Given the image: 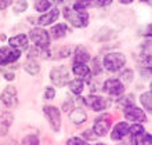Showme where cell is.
<instances>
[{"label":"cell","instance_id":"36","mask_svg":"<svg viewBox=\"0 0 152 145\" xmlns=\"http://www.w3.org/2000/svg\"><path fill=\"white\" fill-rule=\"evenodd\" d=\"M96 137H97V136L94 134V131H93V130H86V131H83V137H82V138L87 141V140H94Z\"/></svg>","mask_w":152,"mask_h":145},{"label":"cell","instance_id":"27","mask_svg":"<svg viewBox=\"0 0 152 145\" xmlns=\"http://www.w3.org/2000/svg\"><path fill=\"white\" fill-rule=\"evenodd\" d=\"M86 6V8L88 7H105L108 4L112 3V0H82Z\"/></svg>","mask_w":152,"mask_h":145},{"label":"cell","instance_id":"41","mask_svg":"<svg viewBox=\"0 0 152 145\" xmlns=\"http://www.w3.org/2000/svg\"><path fill=\"white\" fill-rule=\"evenodd\" d=\"M140 1H141V3H151L152 0H140Z\"/></svg>","mask_w":152,"mask_h":145},{"label":"cell","instance_id":"12","mask_svg":"<svg viewBox=\"0 0 152 145\" xmlns=\"http://www.w3.org/2000/svg\"><path fill=\"white\" fill-rule=\"evenodd\" d=\"M138 72L142 77L148 79L152 76V55L151 54H145L138 58Z\"/></svg>","mask_w":152,"mask_h":145},{"label":"cell","instance_id":"28","mask_svg":"<svg viewBox=\"0 0 152 145\" xmlns=\"http://www.w3.org/2000/svg\"><path fill=\"white\" fill-rule=\"evenodd\" d=\"M144 131H145V127L141 123H133L132 126H129V134L132 136V138L141 133H144Z\"/></svg>","mask_w":152,"mask_h":145},{"label":"cell","instance_id":"44","mask_svg":"<svg viewBox=\"0 0 152 145\" xmlns=\"http://www.w3.org/2000/svg\"><path fill=\"white\" fill-rule=\"evenodd\" d=\"M151 91H152V83H151Z\"/></svg>","mask_w":152,"mask_h":145},{"label":"cell","instance_id":"17","mask_svg":"<svg viewBox=\"0 0 152 145\" xmlns=\"http://www.w3.org/2000/svg\"><path fill=\"white\" fill-rule=\"evenodd\" d=\"M8 44L12 48H18V50H26L29 44V39L25 33H20V35H15L8 39Z\"/></svg>","mask_w":152,"mask_h":145},{"label":"cell","instance_id":"14","mask_svg":"<svg viewBox=\"0 0 152 145\" xmlns=\"http://www.w3.org/2000/svg\"><path fill=\"white\" fill-rule=\"evenodd\" d=\"M58 18H60V10L57 7H51L48 11H46L37 18V24L40 26H48V25L54 24Z\"/></svg>","mask_w":152,"mask_h":145},{"label":"cell","instance_id":"39","mask_svg":"<svg viewBox=\"0 0 152 145\" xmlns=\"http://www.w3.org/2000/svg\"><path fill=\"white\" fill-rule=\"evenodd\" d=\"M145 36L152 37V24H149L147 28H145Z\"/></svg>","mask_w":152,"mask_h":145},{"label":"cell","instance_id":"24","mask_svg":"<svg viewBox=\"0 0 152 145\" xmlns=\"http://www.w3.org/2000/svg\"><path fill=\"white\" fill-rule=\"evenodd\" d=\"M140 102L147 112H152V91H145L141 94Z\"/></svg>","mask_w":152,"mask_h":145},{"label":"cell","instance_id":"29","mask_svg":"<svg viewBox=\"0 0 152 145\" xmlns=\"http://www.w3.org/2000/svg\"><path fill=\"white\" fill-rule=\"evenodd\" d=\"M28 8V1L26 0H17L12 3V11L20 14V12H24L25 10Z\"/></svg>","mask_w":152,"mask_h":145},{"label":"cell","instance_id":"15","mask_svg":"<svg viewBox=\"0 0 152 145\" xmlns=\"http://www.w3.org/2000/svg\"><path fill=\"white\" fill-rule=\"evenodd\" d=\"M14 123V115L11 111L0 113V137H6L8 134V130Z\"/></svg>","mask_w":152,"mask_h":145},{"label":"cell","instance_id":"11","mask_svg":"<svg viewBox=\"0 0 152 145\" xmlns=\"http://www.w3.org/2000/svg\"><path fill=\"white\" fill-rule=\"evenodd\" d=\"M86 105L94 112H102L108 106V100L101 95H97V94H90L86 98Z\"/></svg>","mask_w":152,"mask_h":145},{"label":"cell","instance_id":"7","mask_svg":"<svg viewBox=\"0 0 152 145\" xmlns=\"http://www.w3.org/2000/svg\"><path fill=\"white\" fill-rule=\"evenodd\" d=\"M43 113H44V116H46V119H47L50 127L53 129V131L60 133L61 125H62L60 109L57 108V106H54V105H46V106H43Z\"/></svg>","mask_w":152,"mask_h":145},{"label":"cell","instance_id":"30","mask_svg":"<svg viewBox=\"0 0 152 145\" xmlns=\"http://www.w3.org/2000/svg\"><path fill=\"white\" fill-rule=\"evenodd\" d=\"M133 69L127 68V69H123V72L120 73V77H119V80L122 82V83H130V82L133 80Z\"/></svg>","mask_w":152,"mask_h":145},{"label":"cell","instance_id":"20","mask_svg":"<svg viewBox=\"0 0 152 145\" xmlns=\"http://www.w3.org/2000/svg\"><path fill=\"white\" fill-rule=\"evenodd\" d=\"M22 68H24L25 72L29 73L31 76H35V75H37V73L40 72V64H39V61L32 60V58H28V60L25 61L24 65H22Z\"/></svg>","mask_w":152,"mask_h":145},{"label":"cell","instance_id":"38","mask_svg":"<svg viewBox=\"0 0 152 145\" xmlns=\"http://www.w3.org/2000/svg\"><path fill=\"white\" fill-rule=\"evenodd\" d=\"M3 76H4V79H6L7 82H11V80H14V77H15V75H14L12 72H6V73L3 75Z\"/></svg>","mask_w":152,"mask_h":145},{"label":"cell","instance_id":"18","mask_svg":"<svg viewBox=\"0 0 152 145\" xmlns=\"http://www.w3.org/2000/svg\"><path fill=\"white\" fill-rule=\"evenodd\" d=\"M90 58H91L90 52L83 46H79V47L75 48V51H73V64H87Z\"/></svg>","mask_w":152,"mask_h":145},{"label":"cell","instance_id":"4","mask_svg":"<svg viewBox=\"0 0 152 145\" xmlns=\"http://www.w3.org/2000/svg\"><path fill=\"white\" fill-rule=\"evenodd\" d=\"M28 39L32 42L36 47L42 48V50H48L50 47V42H51V37H50V33L46 31V29L40 28H32L28 33Z\"/></svg>","mask_w":152,"mask_h":145},{"label":"cell","instance_id":"22","mask_svg":"<svg viewBox=\"0 0 152 145\" xmlns=\"http://www.w3.org/2000/svg\"><path fill=\"white\" fill-rule=\"evenodd\" d=\"M132 141L134 145H152V134L144 131V133H141V134H138V136H136V137H133Z\"/></svg>","mask_w":152,"mask_h":145},{"label":"cell","instance_id":"10","mask_svg":"<svg viewBox=\"0 0 152 145\" xmlns=\"http://www.w3.org/2000/svg\"><path fill=\"white\" fill-rule=\"evenodd\" d=\"M102 90L109 95L119 97L124 93V85L119 79H107L102 85Z\"/></svg>","mask_w":152,"mask_h":145},{"label":"cell","instance_id":"16","mask_svg":"<svg viewBox=\"0 0 152 145\" xmlns=\"http://www.w3.org/2000/svg\"><path fill=\"white\" fill-rule=\"evenodd\" d=\"M129 134V125L126 122H119L113 126L112 133H111V140L113 141H120L123 140L126 136Z\"/></svg>","mask_w":152,"mask_h":145},{"label":"cell","instance_id":"5","mask_svg":"<svg viewBox=\"0 0 152 145\" xmlns=\"http://www.w3.org/2000/svg\"><path fill=\"white\" fill-rule=\"evenodd\" d=\"M102 65L108 72H118L126 65V57L122 52H109L104 57Z\"/></svg>","mask_w":152,"mask_h":145},{"label":"cell","instance_id":"35","mask_svg":"<svg viewBox=\"0 0 152 145\" xmlns=\"http://www.w3.org/2000/svg\"><path fill=\"white\" fill-rule=\"evenodd\" d=\"M14 0H0V11H4L7 10L10 6H12Z\"/></svg>","mask_w":152,"mask_h":145},{"label":"cell","instance_id":"3","mask_svg":"<svg viewBox=\"0 0 152 145\" xmlns=\"http://www.w3.org/2000/svg\"><path fill=\"white\" fill-rule=\"evenodd\" d=\"M18 105V95H17V89L14 86H7L0 94V111H11Z\"/></svg>","mask_w":152,"mask_h":145},{"label":"cell","instance_id":"23","mask_svg":"<svg viewBox=\"0 0 152 145\" xmlns=\"http://www.w3.org/2000/svg\"><path fill=\"white\" fill-rule=\"evenodd\" d=\"M71 54H72L71 47H69V46H62V47H60L54 52L50 51V60H56V58H66V57H69Z\"/></svg>","mask_w":152,"mask_h":145},{"label":"cell","instance_id":"1","mask_svg":"<svg viewBox=\"0 0 152 145\" xmlns=\"http://www.w3.org/2000/svg\"><path fill=\"white\" fill-rule=\"evenodd\" d=\"M64 12V17L68 20V22L72 25L73 28H86L88 25V20H90V15H88L87 11H75L72 7H65L62 10Z\"/></svg>","mask_w":152,"mask_h":145},{"label":"cell","instance_id":"37","mask_svg":"<svg viewBox=\"0 0 152 145\" xmlns=\"http://www.w3.org/2000/svg\"><path fill=\"white\" fill-rule=\"evenodd\" d=\"M93 65H94V69H91V73L93 75H98V73L101 72V65H98V60L97 58H94L93 60Z\"/></svg>","mask_w":152,"mask_h":145},{"label":"cell","instance_id":"42","mask_svg":"<svg viewBox=\"0 0 152 145\" xmlns=\"http://www.w3.org/2000/svg\"><path fill=\"white\" fill-rule=\"evenodd\" d=\"M0 40H6V36H4V35H0Z\"/></svg>","mask_w":152,"mask_h":145},{"label":"cell","instance_id":"6","mask_svg":"<svg viewBox=\"0 0 152 145\" xmlns=\"http://www.w3.org/2000/svg\"><path fill=\"white\" fill-rule=\"evenodd\" d=\"M112 127V115L109 113H101L100 116L94 120L93 125V131L97 137H104L109 133V130Z\"/></svg>","mask_w":152,"mask_h":145},{"label":"cell","instance_id":"34","mask_svg":"<svg viewBox=\"0 0 152 145\" xmlns=\"http://www.w3.org/2000/svg\"><path fill=\"white\" fill-rule=\"evenodd\" d=\"M54 97H56V90H54V87L47 86V87L44 89V100L51 101V100H54Z\"/></svg>","mask_w":152,"mask_h":145},{"label":"cell","instance_id":"25","mask_svg":"<svg viewBox=\"0 0 152 145\" xmlns=\"http://www.w3.org/2000/svg\"><path fill=\"white\" fill-rule=\"evenodd\" d=\"M68 86H69V90H71L73 94H76V95H80L84 90V82H82L80 79H73V80H71L68 83Z\"/></svg>","mask_w":152,"mask_h":145},{"label":"cell","instance_id":"9","mask_svg":"<svg viewBox=\"0 0 152 145\" xmlns=\"http://www.w3.org/2000/svg\"><path fill=\"white\" fill-rule=\"evenodd\" d=\"M123 115L124 117L130 122H134V123H144L147 122V115L141 108L136 106V105H127L123 108Z\"/></svg>","mask_w":152,"mask_h":145},{"label":"cell","instance_id":"19","mask_svg":"<svg viewBox=\"0 0 152 145\" xmlns=\"http://www.w3.org/2000/svg\"><path fill=\"white\" fill-rule=\"evenodd\" d=\"M69 31V26L68 24H64V22H61V24H57L54 25V26H51V29H50V37H53V39H56V40H60V39H62V37L68 33Z\"/></svg>","mask_w":152,"mask_h":145},{"label":"cell","instance_id":"2","mask_svg":"<svg viewBox=\"0 0 152 145\" xmlns=\"http://www.w3.org/2000/svg\"><path fill=\"white\" fill-rule=\"evenodd\" d=\"M48 77H50V80L54 86L65 87L71 82V72H69L66 65H58V66L51 68L50 73H48Z\"/></svg>","mask_w":152,"mask_h":145},{"label":"cell","instance_id":"26","mask_svg":"<svg viewBox=\"0 0 152 145\" xmlns=\"http://www.w3.org/2000/svg\"><path fill=\"white\" fill-rule=\"evenodd\" d=\"M33 7H35V10H36L37 12L44 14L46 11H48V10L51 8V1H50V0H36Z\"/></svg>","mask_w":152,"mask_h":145},{"label":"cell","instance_id":"8","mask_svg":"<svg viewBox=\"0 0 152 145\" xmlns=\"http://www.w3.org/2000/svg\"><path fill=\"white\" fill-rule=\"evenodd\" d=\"M22 51L18 48H12L10 46H4L0 47V66H6V65L14 64L20 60Z\"/></svg>","mask_w":152,"mask_h":145},{"label":"cell","instance_id":"33","mask_svg":"<svg viewBox=\"0 0 152 145\" xmlns=\"http://www.w3.org/2000/svg\"><path fill=\"white\" fill-rule=\"evenodd\" d=\"M66 145H90V142L83 140L82 137H71L66 141Z\"/></svg>","mask_w":152,"mask_h":145},{"label":"cell","instance_id":"32","mask_svg":"<svg viewBox=\"0 0 152 145\" xmlns=\"http://www.w3.org/2000/svg\"><path fill=\"white\" fill-rule=\"evenodd\" d=\"M73 106H75V101H73L72 97H68V98H65L64 104H62V111L65 113H71L73 111Z\"/></svg>","mask_w":152,"mask_h":145},{"label":"cell","instance_id":"40","mask_svg":"<svg viewBox=\"0 0 152 145\" xmlns=\"http://www.w3.org/2000/svg\"><path fill=\"white\" fill-rule=\"evenodd\" d=\"M119 1H120L122 4H130V3H133L134 0H119Z\"/></svg>","mask_w":152,"mask_h":145},{"label":"cell","instance_id":"21","mask_svg":"<svg viewBox=\"0 0 152 145\" xmlns=\"http://www.w3.org/2000/svg\"><path fill=\"white\" fill-rule=\"evenodd\" d=\"M69 119L73 125H83L84 122L87 120V115L82 108H76L69 113Z\"/></svg>","mask_w":152,"mask_h":145},{"label":"cell","instance_id":"13","mask_svg":"<svg viewBox=\"0 0 152 145\" xmlns=\"http://www.w3.org/2000/svg\"><path fill=\"white\" fill-rule=\"evenodd\" d=\"M72 72L76 76V79H80L82 82H87L90 85L93 73H91V69L87 66V64H73Z\"/></svg>","mask_w":152,"mask_h":145},{"label":"cell","instance_id":"31","mask_svg":"<svg viewBox=\"0 0 152 145\" xmlns=\"http://www.w3.org/2000/svg\"><path fill=\"white\" fill-rule=\"evenodd\" d=\"M22 145H40V141L36 134H28L22 138Z\"/></svg>","mask_w":152,"mask_h":145},{"label":"cell","instance_id":"43","mask_svg":"<svg viewBox=\"0 0 152 145\" xmlns=\"http://www.w3.org/2000/svg\"><path fill=\"white\" fill-rule=\"evenodd\" d=\"M54 1H56V3H62L64 0H54Z\"/></svg>","mask_w":152,"mask_h":145}]
</instances>
